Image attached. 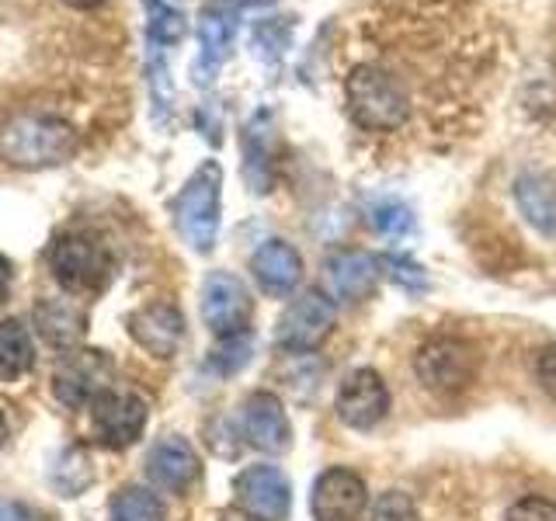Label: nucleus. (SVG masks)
<instances>
[{
	"label": "nucleus",
	"mask_w": 556,
	"mask_h": 521,
	"mask_svg": "<svg viewBox=\"0 0 556 521\" xmlns=\"http://www.w3.org/2000/svg\"><path fill=\"white\" fill-rule=\"evenodd\" d=\"M535 376H539V386H543L553 399H556V344H549L543 355L535 361Z\"/></svg>",
	"instance_id": "473e14b6"
},
{
	"label": "nucleus",
	"mask_w": 556,
	"mask_h": 521,
	"mask_svg": "<svg viewBox=\"0 0 556 521\" xmlns=\"http://www.w3.org/2000/svg\"><path fill=\"white\" fill-rule=\"evenodd\" d=\"M112 521H164V504L143 486H126L112 500Z\"/></svg>",
	"instance_id": "bb28decb"
},
{
	"label": "nucleus",
	"mask_w": 556,
	"mask_h": 521,
	"mask_svg": "<svg viewBox=\"0 0 556 521\" xmlns=\"http://www.w3.org/2000/svg\"><path fill=\"white\" fill-rule=\"evenodd\" d=\"M324 278H327V289H330V295H334V300L358 303L376 285L379 260L372 254H365V251H338V254L327 257Z\"/></svg>",
	"instance_id": "f3484780"
},
{
	"label": "nucleus",
	"mask_w": 556,
	"mask_h": 521,
	"mask_svg": "<svg viewBox=\"0 0 556 521\" xmlns=\"http://www.w3.org/2000/svg\"><path fill=\"white\" fill-rule=\"evenodd\" d=\"M334 317H338V309L327 295L320 292L295 295L282 317H278L275 344L282 347V352H313V347L324 344V338L334 330Z\"/></svg>",
	"instance_id": "6e6552de"
},
{
	"label": "nucleus",
	"mask_w": 556,
	"mask_h": 521,
	"mask_svg": "<svg viewBox=\"0 0 556 521\" xmlns=\"http://www.w3.org/2000/svg\"><path fill=\"white\" fill-rule=\"evenodd\" d=\"M369 494L358 473L344 466L324 469L309 491V514L313 521H358Z\"/></svg>",
	"instance_id": "9d476101"
},
{
	"label": "nucleus",
	"mask_w": 556,
	"mask_h": 521,
	"mask_svg": "<svg viewBox=\"0 0 556 521\" xmlns=\"http://www.w3.org/2000/svg\"><path fill=\"white\" fill-rule=\"evenodd\" d=\"M295 17H261L251 25V49L265 66H278L292 46Z\"/></svg>",
	"instance_id": "5701e85b"
},
{
	"label": "nucleus",
	"mask_w": 556,
	"mask_h": 521,
	"mask_svg": "<svg viewBox=\"0 0 556 521\" xmlns=\"http://www.w3.org/2000/svg\"><path fill=\"white\" fill-rule=\"evenodd\" d=\"M35 344L22 320H0V379L14 382L31 372Z\"/></svg>",
	"instance_id": "4be33fe9"
},
{
	"label": "nucleus",
	"mask_w": 556,
	"mask_h": 521,
	"mask_svg": "<svg viewBox=\"0 0 556 521\" xmlns=\"http://www.w3.org/2000/svg\"><path fill=\"white\" fill-rule=\"evenodd\" d=\"M240 428H243V439L261 452H286L292 442L286 407H282V399L271 393H251L243 399Z\"/></svg>",
	"instance_id": "4468645a"
},
{
	"label": "nucleus",
	"mask_w": 556,
	"mask_h": 521,
	"mask_svg": "<svg viewBox=\"0 0 556 521\" xmlns=\"http://www.w3.org/2000/svg\"><path fill=\"white\" fill-rule=\"evenodd\" d=\"M369 521H417V508H414L410 494H404V491H387V494L376 497Z\"/></svg>",
	"instance_id": "c756f323"
},
{
	"label": "nucleus",
	"mask_w": 556,
	"mask_h": 521,
	"mask_svg": "<svg viewBox=\"0 0 556 521\" xmlns=\"http://www.w3.org/2000/svg\"><path fill=\"white\" fill-rule=\"evenodd\" d=\"M49 268L56 282L70 292L101 289L112 275L109 247L91 233H63L49 251Z\"/></svg>",
	"instance_id": "39448f33"
},
{
	"label": "nucleus",
	"mask_w": 556,
	"mask_h": 521,
	"mask_svg": "<svg viewBox=\"0 0 556 521\" xmlns=\"http://www.w3.org/2000/svg\"><path fill=\"white\" fill-rule=\"evenodd\" d=\"M49 480L63 497L84 494L87 486H91V480H94V469H91V459H87V452L84 448H66L63 456L52 462Z\"/></svg>",
	"instance_id": "393cba45"
},
{
	"label": "nucleus",
	"mask_w": 556,
	"mask_h": 521,
	"mask_svg": "<svg viewBox=\"0 0 556 521\" xmlns=\"http://www.w3.org/2000/svg\"><path fill=\"white\" fill-rule=\"evenodd\" d=\"M0 521H35V514L17 500H0Z\"/></svg>",
	"instance_id": "72a5a7b5"
},
{
	"label": "nucleus",
	"mask_w": 556,
	"mask_h": 521,
	"mask_svg": "<svg viewBox=\"0 0 556 521\" xmlns=\"http://www.w3.org/2000/svg\"><path fill=\"white\" fill-rule=\"evenodd\" d=\"M237 39V14L230 8H205L199 17V56L191 63V84L213 87Z\"/></svg>",
	"instance_id": "ddd939ff"
},
{
	"label": "nucleus",
	"mask_w": 556,
	"mask_h": 521,
	"mask_svg": "<svg viewBox=\"0 0 556 521\" xmlns=\"http://www.w3.org/2000/svg\"><path fill=\"white\" fill-rule=\"evenodd\" d=\"M94 439L109 448H129L147 428V404L136 393L109 390L91 404Z\"/></svg>",
	"instance_id": "9b49d317"
},
{
	"label": "nucleus",
	"mask_w": 556,
	"mask_h": 521,
	"mask_svg": "<svg viewBox=\"0 0 556 521\" xmlns=\"http://www.w3.org/2000/svg\"><path fill=\"white\" fill-rule=\"evenodd\" d=\"M129 330H132L136 344L147 347L153 358H170L185 338V317L174 303H153L136 313Z\"/></svg>",
	"instance_id": "dca6fc26"
},
{
	"label": "nucleus",
	"mask_w": 556,
	"mask_h": 521,
	"mask_svg": "<svg viewBox=\"0 0 556 521\" xmlns=\"http://www.w3.org/2000/svg\"><path fill=\"white\" fill-rule=\"evenodd\" d=\"M219 8H261V4H271V0H216Z\"/></svg>",
	"instance_id": "c9c22d12"
},
{
	"label": "nucleus",
	"mask_w": 556,
	"mask_h": 521,
	"mask_svg": "<svg viewBox=\"0 0 556 521\" xmlns=\"http://www.w3.org/2000/svg\"><path fill=\"white\" fill-rule=\"evenodd\" d=\"M369 219H372V226L387 240H404V237L414 233V226H417L414 213L400 199H379L369 208Z\"/></svg>",
	"instance_id": "cd10ccee"
},
{
	"label": "nucleus",
	"mask_w": 556,
	"mask_h": 521,
	"mask_svg": "<svg viewBox=\"0 0 556 521\" xmlns=\"http://www.w3.org/2000/svg\"><path fill=\"white\" fill-rule=\"evenodd\" d=\"M330 66L358 136L448 139L508 74L511 28L486 0H365Z\"/></svg>",
	"instance_id": "f257e3e1"
},
{
	"label": "nucleus",
	"mask_w": 556,
	"mask_h": 521,
	"mask_svg": "<svg viewBox=\"0 0 556 521\" xmlns=\"http://www.w3.org/2000/svg\"><path fill=\"white\" fill-rule=\"evenodd\" d=\"M515 205L535 233L556 237V174L526 170L515 181Z\"/></svg>",
	"instance_id": "a211bd4d"
},
{
	"label": "nucleus",
	"mask_w": 556,
	"mask_h": 521,
	"mask_svg": "<svg viewBox=\"0 0 556 521\" xmlns=\"http://www.w3.org/2000/svg\"><path fill=\"white\" fill-rule=\"evenodd\" d=\"M504 521H556V504L546 497H521Z\"/></svg>",
	"instance_id": "2f4dec72"
},
{
	"label": "nucleus",
	"mask_w": 556,
	"mask_h": 521,
	"mask_svg": "<svg viewBox=\"0 0 556 521\" xmlns=\"http://www.w3.org/2000/svg\"><path fill=\"white\" fill-rule=\"evenodd\" d=\"M382 268H387V275L393 278V282H396L400 289H407V292H421V289H428V275H425V268H421V265H414V260L404 257V254H387V257H382Z\"/></svg>",
	"instance_id": "7c9ffc66"
},
{
	"label": "nucleus",
	"mask_w": 556,
	"mask_h": 521,
	"mask_svg": "<svg viewBox=\"0 0 556 521\" xmlns=\"http://www.w3.org/2000/svg\"><path fill=\"white\" fill-rule=\"evenodd\" d=\"M240 511L254 521H286L292 508V486L278 466H248L233 483Z\"/></svg>",
	"instance_id": "1a4fd4ad"
},
{
	"label": "nucleus",
	"mask_w": 556,
	"mask_h": 521,
	"mask_svg": "<svg viewBox=\"0 0 556 521\" xmlns=\"http://www.w3.org/2000/svg\"><path fill=\"white\" fill-rule=\"evenodd\" d=\"M35 327L52 347H74L84 338V313L66 300H39Z\"/></svg>",
	"instance_id": "412c9836"
},
{
	"label": "nucleus",
	"mask_w": 556,
	"mask_h": 521,
	"mask_svg": "<svg viewBox=\"0 0 556 521\" xmlns=\"http://www.w3.org/2000/svg\"><path fill=\"white\" fill-rule=\"evenodd\" d=\"M66 8H74V11H94V8H101L104 0H63Z\"/></svg>",
	"instance_id": "e433bc0d"
},
{
	"label": "nucleus",
	"mask_w": 556,
	"mask_h": 521,
	"mask_svg": "<svg viewBox=\"0 0 556 521\" xmlns=\"http://www.w3.org/2000/svg\"><path fill=\"white\" fill-rule=\"evenodd\" d=\"M77 150V132L52 115H22L0 132V156L14 167H56Z\"/></svg>",
	"instance_id": "f03ea898"
},
{
	"label": "nucleus",
	"mask_w": 556,
	"mask_h": 521,
	"mask_svg": "<svg viewBox=\"0 0 556 521\" xmlns=\"http://www.w3.org/2000/svg\"><path fill=\"white\" fill-rule=\"evenodd\" d=\"M254 278L268 295H289L303 278V260L286 240H265L251 257Z\"/></svg>",
	"instance_id": "aec40b11"
},
{
	"label": "nucleus",
	"mask_w": 556,
	"mask_h": 521,
	"mask_svg": "<svg viewBox=\"0 0 556 521\" xmlns=\"http://www.w3.org/2000/svg\"><path fill=\"white\" fill-rule=\"evenodd\" d=\"M4 434H8V421H4V414H0V445H4Z\"/></svg>",
	"instance_id": "4c0bfd02"
},
{
	"label": "nucleus",
	"mask_w": 556,
	"mask_h": 521,
	"mask_svg": "<svg viewBox=\"0 0 556 521\" xmlns=\"http://www.w3.org/2000/svg\"><path fill=\"white\" fill-rule=\"evenodd\" d=\"M143 11H147V46L170 49L185 39L188 22L174 4H167V0H143Z\"/></svg>",
	"instance_id": "b1692460"
},
{
	"label": "nucleus",
	"mask_w": 556,
	"mask_h": 521,
	"mask_svg": "<svg viewBox=\"0 0 556 521\" xmlns=\"http://www.w3.org/2000/svg\"><path fill=\"white\" fill-rule=\"evenodd\" d=\"M243 178H248L251 191H257V195L271 191V178H275L271 112H257L248 126H243Z\"/></svg>",
	"instance_id": "6ab92c4d"
},
{
	"label": "nucleus",
	"mask_w": 556,
	"mask_h": 521,
	"mask_svg": "<svg viewBox=\"0 0 556 521\" xmlns=\"http://www.w3.org/2000/svg\"><path fill=\"white\" fill-rule=\"evenodd\" d=\"M115 379V361L104 352H70L63 355L60 369L52 372V393L66 407H91L98 396L112 390Z\"/></svg>",
	"instance_id": "423d86ee"
},
{
	"label": "nucleus",
	"mask_w": 556,
	"mask_h": 521,
	"mask_svg": "<svg viewBox=\"0 0 556 521\" xmlns=\"http://www.w3.org/2000/svg\"><path fill=\"white\" fill-rule=\"evenodd\" d=\"M338 417L355 431L376 428L390 410V390L376 369H355L338 390Z\"/></svg>",
	"instance_id": "f8f14e48"
},
{
	"label": "nucleus",
	"mask_w": 556,
	"mask_h": 521,
	"mask_svg": "<svg viewBox=\"0 0 556 521\" xmlns=\"http://www.w3.org/2000/svg\"><path fill=\"white\" fill-rule=\"evenodd\" d=\"M167 49H147V80H150V98H153V115L156 122H164V115L174 112V80L167 66Z\"/></svg>",
	"instance_id": "a878e982"
},
{
	"label": "nucleus",
	"mask_w": 556,
	"mask_h": 521,
	"mask_svg": "<svg viewBox=\"0 0 556 521\" xmlns=\"http://www.w3.org/2000/svg\"><path fill=\"white\" fill-rule=\"evenodd\" d=\"M477 369H480L477 347L463 338H431L414 355V372L421 379V386L442 396L463 393L477 379Z\"/></svg>",
	"instance_id": "20e7f679"
},
{
	"label": "nucleus",
	"mask_w": 556,
	"mask_h": 521,
	"mask_svg": "<svg viewBox=\"0 0 556 521\" xmlns=\"http://www.w3.org/2000/svg\"><path fill=\"white\" fill-rule=\"evenodd\" d=\"M219 199H223V167L205 161L174 199V226L195 254H213L219 233Z\"/></svg>",
	"instance_id": "7ed1b4c3"
},
{
	"label": "nucleus",
	"mask_w": 556,
	"mask_h": 521,
	"mask_svg": "<svg viewBox=\"0 0 556 521\" xmlns=\"http://www.w3.org/2000/svg\"><path fill=\"white\" fill-rule=\"evenodd\" d=\"M251 352H254L251 334L223 338V344L213 352V369H216V372H223V376H233V372H240L243 365L251 361Z\"/></svg>",
	"instance_id": "c85d7f7f"
},
{
	"label": "nucleus",
	"mask_w": 556,
	"mask_h": 521,
	"mask_svg": "<svg viewBox=\"0 0 556 521\" xmlns=\"http://www.w3.org/2000/svg\"><path fill=\"white\" fill-rule=\"evenodd\" d=\"M8 289H11V265L0 257V303L8 300Z\"/></svg>",
	"instance_id": "f704fd0d"
},
{
	"label": "nucleus",
	"mask_w": 556,
	"mask_h": 521,
	"mask_svg": "<svg viewBox=\"0 0 556 521\" xmlns=\"http://www.w3.org/2000/svg\"><path fill=\"white\" fill-rule=\"evenodd\" d=\"M251 292L230 271H213L202 285V320L216 338L248 334L251 327Z\"/></svg>",
	"instance_id": "0eeeda50"
},
{
	"label": "nucleus",
	"mask_w": 556,
	"mask_h": 521,
	"mask_svg": "<svg viewBox=\"0 0 556 521\" xmlns=\"http://www.w3.org/2000/svg\"><path fill=\"white\" fill-rule=\"evenodd\" d=\"M147 473H150V480L156 486H161V491L185 494L188 486L199 480V456L185 439H178V434H167V439H161L150 448Z\"/></svg>",
	"instance_id": "2eb2a0df"
}]
</instances>
